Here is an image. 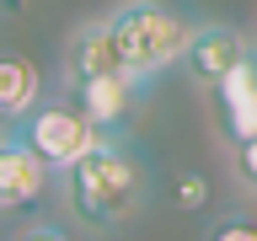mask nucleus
Returning a JSON list of instances; mask_svg holds the SVG:
<instances>
[{
	"label": "nucleus",
	"mask_w": 257,
	"mask_h": 241,
	"mask_svg": "<svg viewBox=\"0 0 257 241\" xmlns=\"http://www.w3.org/2000/svg\"><path fill=\"white\" fill-rule=\"evenodd\" d=\"M54 177H59V198L75 214V225H86L96 236L123 230L150 204V166L123 134H102L80 161H70Z\"/></svg>",
	"instance_id": "f257e3e1"
},
{
	"label": "nucleus",
	"mask_w": 257,
	"mask_h": 241,
	"mask_svg": "<svg viewBox=\"0 0 257 241\" xmlns=\"http://www.w3.org/2000/svg\"><path fill=\"white\" fill-rule=\"evenodd\" d=\"M64 91L80 102V112H86L102 134H123L134 107H140L145 86L134 75H96V80H80V86H64Z\"/></svg>",
	"instance_id": "423d86ee"
},
{
	"label": "nucleus",
	"mask_w": 257,
	"mask_h": 241,
	"mask_svg": "<svg viewBox=\"0 0 257 241\" xmlns=\"http://www.w3.org/2000/svg\"><path fill=\"white\" fill-rule=\"evenodd\" d=\"M214 91V107H220V124H225V140H252L257 134V48L246 59L220 80V86H209Z\"/></svg>",
	"instance_id": "6e6552de"
},
{
	"label": "nucleus",
	"mask_w": 257,
	"mask_h": 241,
	"mask_svg": "<svg viewBox=\"0 0 257 241\" xmlns=\"http://www.w3.org/2000/svg\"><path fill=\"white\" fill-rule=\"evenodd\" d=\"M11 241H75V236H70V230H64L59 220H27V225H22V230H16Z\"/></svg>",
	"instance_id": "f8f14e48"
},
{
	"label": "nucleus",
	"mask_w": 257,
	"mask_h": 241,
	"mask_svg": "<svg viewBox=\"0 0 257 241\" xmlns=\"http://www.w3.org/2000/svg\"><path fill=\"white\" fill-rule=\"evenodd\" d=\"M6 140H11V124H6V118H0V145H6Z\"/></svg>",
	"instance_id": "4468645a"
},
{
	"label": "nucleus",
	"mask_w": 257,
	"mask_h": 241,
	"mask_svg": "<svg viewBox=\"0 0 257 241\" xmlns=\"http://www.w3.org/2000/svg\"><path fill=\"white\" fill-rule=\"evenodd\" d=\"M177 198H182V204H204V182L188 177V188H177Z\"/></svg>",
	"instance_id": "ddd939ff"
},
{
	"label": "nucleus",
	"mask_w": 257,
	"mask_h": 241,
	"mask_svg": "<svg viewBox=\"0 0 257 241\" xmlns=\"http://www.w3.org/2000/svg\"><path fill=\"white\" fill-rule=\"evenodd\" d=\"M252 38L241 27H225V22H198V27L188 32V43H182V75L193 80V86H220L230 70H236L246 54H252Z\"/></svg>",
	"instance_id": "20e7f679"
},
{
	"label": "nucleus",
	"mask_w": 257,
	"mask_h": 241,
	"mask_svg": "<svg viewBox=\"0 0 257 241\" xmlns=\"http://www.w3.org/2000/svg\"><path fill=\"white\" fill-rule=\"evenodd\" d=\"M102 22H107L112 43H118L123 70L140 80V86H150L161 70H172V64L182 59V43H188V32H193V22H182V16H177L172 6H161V0H123V6L107 11Z\"/></svg>",
	"instance_id": "f03ea898"
},
{
	"label": "nucleus",
	"mask_w": 257,
	"mask_h": 241,
	"mask_svg": "<svg viewBox=\"0 0 257 241\" xmlns=\"http://www.w3.org/2000/svg\"><path fill=\"white\" fill-rule=\"evenodd\" d=\"M48 177H54V172L43 166V156L11 129V140L0 145V214L32 209L48 193Z\"/></svg>",
	"instance_id": "39448f33"
},
{
	"label": "nucleus",
	"mask_w": 257,
	"mask_h": 241,
	"mask_svg": "<svg viewBox=\"0 0 257 241\" xmlns=\"http://www.w3.org/2000/svg\"><path fill=\"white\" fill-rule=\"evenodd\" d=\"M43 70L27 59V54H0V118L16 124L22 112L38 107V96H43Z\"/></svg>",
	"instance_id": "1a4fd4ad"
},
{
	"label": "nucleus",
	"mask_w": 257,
	"mask_h": 241,
	"mask_svg": "<svg viewBox=\"0 0 257 241\" xmlns=\"http://www.w3.org/2000/svg\"><path fill=\"white\" fill-rule=\"evenodd\" d=\"M96 75H128L102 16L96 22H80L70 32V43H64V86H80V80H96Z\"/></svg>",
	"instance_id": "0eeeda50"
},
{
	"label": "nucleus",
	"mask_w": 257,
	"mask_h": 241,
	"mask_svg": "<svg viewBox=\"0 0 257 241\" xmlns=\"http://www.w3.org/2000/svg\"><path fill=\"white\" fill-rule=\"evenodd\" d=\"M11 129L38 150V156H43L48 172H64L70 161H80L96 140H102V129L80 112V102H75L70 91H43V96H38V107L22 112Z\"/></svg>",
	"instance_id": "7ed1b4c3"
},
{
	"label": "nucleus",
	"mask_w": 257,
	"mask_h": 241,
	"mask_svg": "<svg viewBox=\"0 0 257 241\" xmlns=\"http://www.w3.org/2000/svg\"><path fill=\"white\" fill-rule=\"evenodd\" d=\"M204 241H257V220H214Z\"/></svg>",
	"instance_id": "9b49d317"
},
{
	"label": "nucleus",
	"mask_w": 257,
	"mask_h": 241,
	"mask_svg": "<svg viewBox=\"0 0 257 241\" xmlns=\"http://www.w3.org/2000/svg\"><path fill=\"white\" fill-rule=\"evenodd\" d=\"M230 161H236V177H241V182H246V188H257V134L230 145Z\"/></svg>",
	"instance_id": "9d476101"
}]
</instances>
